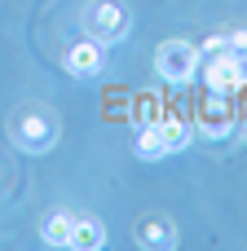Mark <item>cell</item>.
Listing matches in <instances>:
<instances>
[{
  "mask_svg": "<svg viewBox=\"0 0 247 251\" xmlns=\"http://www.w3.org/2000/svg\"><path fill=\"white\" fill-rule=\"evenodd\" d=\"M155 66H159V75L168 79V84H190L199 71H203V53H199V44H190V40H164L159 44V53H155Z\"/></svg>",
  "mask_w": 247,
  "mask_h": 251,
  "instance_id": "1",
  "label": "cell"
},
{
  "mask_svg": "<svg viewBox=\"0 0 247 251\" xmlns=\"http://www.w3.org/2000/svg\"><path fill=\"white\" fill-rule=\"evenodd\" d=\"M88 35L106 49V44H119L124 35H128V9L124 4H97L93 13H88Z\"/></svg>",
  "mask_w": 247,
  "mask_h": 251,
  "instance_id": "2",
  "label": "cell"
},
{
  "mask_svg": "<svg viewBox=\"0 0 247 251\" xmlns=\"http://www.w3.org/2000/svg\"><path fill=\"white\" fill-rule=\"evenodd\" d=\"M66 71L75 75V79H97L102 75V44L88 35V40H80L71 53H66Z\"/></svg>",
  "mask_w": 247,
  "mask_h": 251,
  "instance_id": "3",
  "label": "cell"
},
{
  "mask_svg": "<svg viewBox=\"0 0 247 251\" xmlns=\"http://www.w3.org/2000/svg\"><path fill=\"white\" fill-rule=\"evenodd\" d=\"M18 146H22L27 154H44V150H53V124H49L44 115H27V119H18Z\"/></svg>",
  "mask_w": 247,
  "mask_h": 251,
  "instance_id": "4",
  "label": "cell"
},
{
  "mask_svg": "<svg viewBox=\"0 0 247 251\" xmlns=\"http://www.w3.org/2000/svg\"><path fill=\"white\" fill-rule=\"evenodd\" d=\"M71 247H75V251L106 247V229H102V221H75V225H71Z\"/></svg>",
  "mask_w": 247,
  "mask_h": 251,
  "instance_id": "5",
  "label": "cell"
},
{
  "mask_svg": "<svg viewBox=\"0 0 247 251\" xmlns=\"http://www.w3.org/2000/svg\"><path fill=\"white\" fill-rule=\"evenodd\" d=\"M71 225H75V216H66V212H53V216H44V225H40V238H44L49 247H71Z\"/></svg>",
  "mask_w": 247,
  "mask_h": 251,
  "instance_id": "6",
  "label": "cell"
},
{
  "mask_svg": "<svg viewBox=\"0 0 247 251\" xmlns=\"http://www.w3.org/2000/svg\"><path fill=\"white\" fill-rule=\"evenodd\" d=\"M137 159H146V163H155V159H164L168 150H164V137H159V119L155 124H141V132H137Z\"/></svg>",
  "mask_w": 247,
  "mask_h": 251,
  "instance_id": "7",
  "label": "cell"
},
{
  "mask_svg": "<svg viewBox=\"0 0 247 251\" xmlns=\"http://www.w3.org/2000/svg\"><path fill=\"white\" fill-rule=\"evenodd\" d=\"M159 137H164V150H168V154H177V150L190 146V132H186L181 119H159Z\"/></svg>",
  "mask_w": 247,
  "mask_h": 251,
  "instance_id": "8",
  "label": "cell"
},
{
  "mask_svg": "<svg viewBox=\"0 0 247 251\" xmlns=\"http://www.w3.org/2000/svg\"><path fill=\"white\" fill-rule=\"evenodd\" d=\"M141 243H146V247H177V243H172V229H168L164 221H146V225H141Z\"/></svg>",
  "mask_w": 247,
  "mask_h": 251,
  "instance_id": "9",
  "label": "cell"
},
{
  "mask_svg": "<svg viewBox=\"0 0 247 251\" xmlns=\"http://www.w3.org/2000/svg\"><path fill=\"white\" fill-rule=\"evenodd\" d=\"M225 49H230V40H225V35H208V40L199 44V53H203V57H212V53H225Z\"/></svg>",
  "mask_w": 247,
  "mask_h": 251,
  "instance_id": "10",
  "label": "cell"
},
{
  "mask_svg": "<svg viewBox=\"0 0 247 251\" xmlns=\"http://www.w3.org/2000/svg\"><path fill=\"white\" fill-rule=\"evenodd\" d=\"M225 40H230V49H234V53H243V57H247V26H239V31H230Z\"/></svg>",
  "mask_w": 247,
  "mask_h": 251,
  "instance_id": "11",
  "label": "cell"
}]
</instances>
